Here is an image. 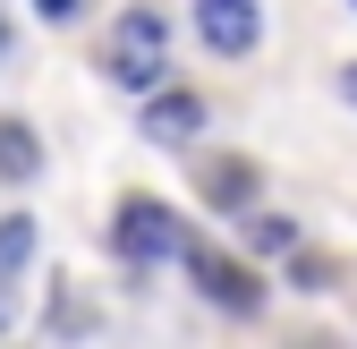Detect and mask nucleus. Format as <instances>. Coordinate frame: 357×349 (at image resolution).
<instances>
[{
	"label": "nucleus",
	"mask_w": 357,
	"mask_h": 349,
	"mask_svg": "<svg viewBox=\"0 0 357 349\" xmlns=\"http://www.w3.org/2000/svg\"><path fill=\"white\" fill-rule=\"evenodd\" d=\"M196 128H204V103H196V94H153V103H145V137H153V145H188Z\"/></svg>",
	"instance_id": "obj_5"
},
{
	"label": "nucleus",
	"mask_w": 357,
	"mask_h": 349,
	"mask_svg": "<svg viewBox=\"0 0 357 349\" xmlns=\"http://www.w3.org/2000/svg\"><path fill=\"white\" fill-rule=\"evenodd\" d=\"M34 170H43L34 128H26V119H0V179H34Z\"/></svg>",
	"instance_id": "obj_6"
},
{
	"label": "nucleus",
	"mask_w": 357,
	"mask_h": 349,
	"mask_svg": "<svg viewBox=\"0 0 357 349\" xmlns=\"http://www.w3.org/2000/svg\"><path fill=\"white\" fill-rule=\"evenodd\" d=\"M111 239H119V255H128V265H162V255H178V239H188V230H178V213H170V205H153V196H128Z\"/></svg>",
	"instance_id": "obj_2"
},
{
	"label": "nucleus",
	"mask_w": 357,
	"mask_h": 349,
	"mask_svg": "<svg viewBox=\"0 0 357 349\" xmlns=\"http://www.w3.org/2000/svg\"><path fill=\"white\" fill-rule=\"evenodd\" d=\"M0 52H9V26H0Z\"/></svg>",
	"instance_id": "obj_12"
},
{
	"label": "nucleus",
	"mask_w": 357,
	"mask_h": 349,
	"mask_svg": "<svg viewBox=\"0 0 357 349\" xmlns=\"http://www.w3.org/2000/svg\"><path fill=\"white\" fill-rule=\"evenodd\" d=\"M289 281H298V290H332V255H298Z\"/></svg>",
	"instance_id": "obj_9"
},
{
	"label": "nucleus",
	"mask_w": 357,
	"mask_h": 349,
	"mask_svg": "<svg viewBox=\"0 0 357 349\" xmlns=\"http://www.w3.org/2000/svg\"><path fill=\"white\" fill-rule=\"evenodd\" d=\"M178 255H188V273L204 281L213 307H255V298H264V281H255V273H238L230 255H213V247H196V239H178Z\"/></svg>",
	"instance_id": "obj_3"
},
{
	"label": "nucleus",
	"mask_w": 357,
	"mask_h": 349,
	"mask_svg": "<svg viewBox=\"0 0 357 349\" xmlns=\"http://www.w3.org/2000/svg\"><path fill=\"white\" fill-rule=\"evenodd\" d=\"M340 85H349V103H357V68H349V77H340Z\"/></svg>",
	"instance_id": "obj_11"
},
{
	"label": "nucleus",
	"mask_w": 357,
	"mask_h": 349,
	"mask_svg": "<svg viewBox=\"0 0 357 349\" xmlns=\"http://www.w3.org/2000/svg\"><path fill=\"white\" fill-rule=\"evenodd\" d=\"M196 34L238 60V52H255V9L247 0H196Z\"/></svg>",
	"instance_id": "obj_4"
},
{
	"label": "nucleus",
	"mask_w": 357,
	"mask_h": 349,
	"mask_svg": "<svg viewBox=\"0 0 357 349\" xmlns=\"http://www.w3.org/2000/svg\"><path fill=\"white\" fill-rule=\"evenodd\" d=\"M26 247H34V222H26V213H0V298H9V281H17V265H26Z\"/></svg>",
	"instance_id": "obj_8"
},
{
	"label": "nucleus",
	"mask_w": 357,
	"mask_h": 349,
	"mask_svg": "<svg viewBox=\"0 0 357 349\" xmlns=\"http://www.w3.org/2000/svg\"><path fill=\"white\" fill-rule=\"evenodd\" d=\"M34 9H43V17L60 26V17H77V9H85V0H34Z\"/></svg>",
	"instance_id": "obj_10"
},
{
	"label": "nucleus",
	"mask_w": 357,
	"mask_h": 349,
	"mask_svg": "<svg viewBox=\"0 0 357 349\" xmlns=\"http://www.w3.org/2000/svg\"><path fill=\"white\" fill-rule=\"evenodd\" d=\"M0 324H9V298H0Z\"/></svg>",
	"instance_id": "obj_13"
},
{
	"label": "nucleus",
	"mask_w": 357,
	"mask_h": 349,
	"mask_svg": "<svg viewBox=\"0 0 357 349\" xmlns=\"http://www.w3.org/2000/svg\"><path fill=\"white\" fill-rule=\"evenodd\" d=\"M162 9H128L119 26H111V85H128V94H153V85L170 77L162 68Z\"/></svg>",
	"instance_id": "obj_1"
},
{
	"label": "nucleus",
	"mask_w": 357,
	"mask_h": 349,
	"mask_svg": "<svg viewBox=\"0 0 357 349\" xmlns=\"http://www.w3.org/2000/svg\"><path fill=\"white\" fill-rule=\"evenodd\" d=\"M204 196H213L221 213H247V196H255V170H247V162H213V170H204Z\"/></svg>",
	"instance_id": "obj_7"
}]
</instances>
